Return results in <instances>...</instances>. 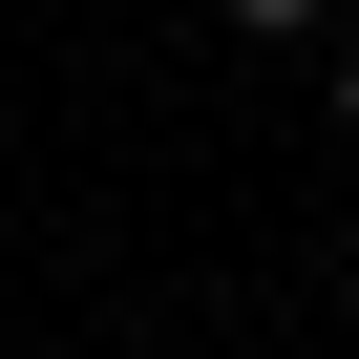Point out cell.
Returning a JSON list of instances; mask_svg holds the SVG:
<instances>
[{
  "instance_id": "1",
  "label": "cell",
  "mask_w": 359,
  "mask_h": 359,
  "mask_svg": "<svg viewBox=\"0 0 359 359\" xmlns=\"http://www.w3.org/2000/svg\"><path fill=\"white\" fill-rule=\"evenodd\" d=\"M233 22H254V43H317V22H338V0H233Z\"/></svg>"
},
{
  "instance_id": "2",
  "label": "cell",
  "mask_w": 359,
  "mask_h": 359,
  "mask_svg": "<svg viewBox=\"0 0 359 359\" xmlns=\"http://www.w3.org/2000/svg\"><path fill=\"white\" fill-rule=\"evenodd\" d=\"M338 127H359V43H338Z\"/></svg>"
}]
</instances>
